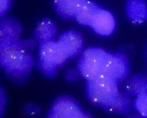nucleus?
Returning <instances> with one entry per match:
<instances>
[{
    "label": "nucleus",
    "mask_w": 147,
    "mask_h": 118,
    "mask_svg": "<svg viewBox=\"0 0 147 118\" xmlns=\"http://www.w3.org/2000/svg\"><path fill=\"white\" fill-rule=\"evenodd\" d=\"M37 42L34 38L18 40L0 44V64L6 74L13 79H25L34 64L32 55L29 51Z\"/></svg>",
    "instance_id": "f257e3e1"
},
{
    "label": "nucleus",
    "mask_w": 147,
    "mask_h": 118,
    "mask_svg": "<svg viewBox=\"0 0 147 118\" xmlns=\"http://www.w3.org/2000/svg\"><path fill=\"white\" fill-rule=\"evenodd\" d=\"M68 59L57 40L39 43L37 66L48 78L52 79L57 74V69L64 65Z\"/></svg>",
    "instance_id": "f03ea898"
},
{
    "label": "nucleus",
    "mask_w": 147,
    "mask_h": 118,
    "mask_svg": "<svg viewBox=\"0 0 147 118\" xmlns=\"http://www.w3.org/2000/svg\"><path fill=\"white\" fill-rule=\"evenodd\" d=\"M118 85L113 79L105 75L87 81V97L93 105L104 109L113 103L119 96Z\"/></svg>",
    "instance_id": "7ed1b4c3"
},
{
    "label": "nucleus",
    "mask_w": 147,
    "mask_h": 118,
    "mask_svg": "<svg viewBox=\"0 0 147 118\" xmlns=\"http://www.w3.org/2000/svg\"><path fill=\"white\" fill-rule=\"evenodd\" d=\"M111 54L100 47H89L84 50L77 65L80 76L87 81L104 75Z\"/></svg>",
    "instance_id": "20e7f679"
},
{
    "label": "nucleus",
    "mask_w": 147,
    "mask_h": 118,
    "mask_svg": "<svg viewBox=\"0 0 147 118\" xmlns=\"http://www.w3.org/2000/svg\"><path fill=\"white\" fill-rule=\"evenodd\" d=\"M49 118H92L79 103L71 96L63 95L57 97L53 103L47 114Z\"/></svg>",
    "instance_id": "39448f33"
},
{
    "label": "nucleus",
    "mask_w": 147,
    "mask_h": 118,
    "mask_svg": "<svg viewBox=\"0 0 147 118\" xmlns=\"http://www.w3.org/2000/svg\"><path fill=\"white\" fill-rule=\"evenodd\" d=\"M130 70L126 56L120 53H111L105 67L104 75L120 84L126 79Z\"/></svg>",
    "instance_id": "423d86ee"
},
{
    "label": "nucleus",
    "mask_w": 147,
    "mask_h": 118,
    "mask_svg": "<svg viewBox=\"0 0 147 118\" xmlns=\"http://www.w3.org/2000/svg\"><path fill=\"white\" fill-rule=\"evenodd\" d=\"M57 41L69 59H74L83 52V38L78 31H65L58 36Z\"/></svg>",
    "instance_id": "0eeeda50"
},
{
    "label": "nucleus",
    "mask_w": 147,
    "mask_h": 118,
    "mask_svg": "<svg viewBox=\"0 0 147 118\" xmlns=\"http://www.w3.org/2000/svg\"><path fill=\"white\" fill-rule=\"evenodd\" d=\"M89 26L98 35L107 36L113 33L115 21L110 12L101 8L94 16Z\"/></svg>",
    "instance_id": "6e6552de"
},
{
    "label": "nucleus",
    "mask_w": 147,
    "mask_h": 118,
    "mask_svg": "<svg viewBox=\"0 0 147 118\" xmlns=\"http://www.w3.org/2000/svg\"><path fill=\"white\" fill-rule=\"evenodd\" d=\"M89 0H53L54 8L61 18L67 20L75 19L83 6Z\"/></svg>",
    "instance_id": "1a4fd4ad"
},
{
    "label": "nucleus",
    "mask_w": 147,
    "mask_h": 118,
    "mask_svg": "<svg viewBox=\"0 0 147 118\" xmlns=\"http://www.w3.org/2000/svg\"><path fill=\"white\" fill-rule=\"evenodd\" d=\"M21 32L22 27L15 18H2L0 23V44L17 41Z\"/></svg>",
    "instance_id": "9d476101"
},
{
    "label": "nucleus",
    "mask_w": 147,
    "mask_h": 118,
    "mask_svg": "<svg viewBox=\"0 0 147 118\" xmlns=\"http://www.w3.org/2000/svg\"><path fill=\"white\" fill-rule=\"evenodd\" d=\"M126 13L130 21L136 25L147 19V6L144 0H127Z\"/></svg>",
    "instance_id": "9b49d317"
},
{
    "label": "nucleus",
    "mask_w": 147,
    "mask_h": 118,
    "mask_svg": "<svg viewBox=\"0 0 147 118\" xmlns=\"http://www.w3.org/2000/svg\"><path fill=\"white\" fill-rule=\"evenodd\" d=\"M57 28L55 22L50 19L45 18L38 21L33 32L34 38L37 43L55 39Z\"/></svg>",
    "instance_id": "f8f14e48"
},
{
    "label": "nucleus",
    "mask_w": 147,
    "mask_h": 118,
    "mask_svg": "<svg viewBox=\"0 0 147 118\" xmlns=\"http://www.w3.org/2000/svg\"><path fill=\"white\" fill-rule=\"evenodd\" d=\"M147 91V76L137 74L130 77L125 83L123 91L129 96H137Z\"/></svg>",
    "instance_id": "ddd939ff"
},
{
    "label": "nucleus",
    "mask_w": 147,
    "mask_h": 118,
    "mask_svg": "<svg viewBox=\"0 0 147 118\" xmlns=\"http://www.w3.org/2000/svg\"><path fill=\"white\" fill-rule=\"evenodd\" d=\"M130 97L124 92H120L119 96L114 102L104 108V109L108 112L117 114H127L130 112L133 105V102Z\"/></svg>",
    "instance_id": "4468645a"
},
{
    "label": "nucleus",
    "mask_w": 147,
    "mask_h": 118,
    "mask_svg": "<svg viewBox=\"0 0 147 118\" xmlns=\"http://www.w3.org/2000/svg\"><path fill=\"white\" fill-rule=\"evenodd\" d=\"M101 8L95 2L89 0L80 10L75 19L80 25L89 26L94 16Z\"/></svg>",
    "instance_id": "2eb2a0df"
},
{
    "label": "nucleus",
    "mask_w": 147,
    "mask_h": 118,
    "mask_svg": "<svg viewBox=\"0 0 147 118\" xmlns=\"http://www.w3.org/2000/svg\"><path fill=\"white\" fill-rule=\"evenodd\" d=\"M133 103V107L135 110L142 117L147 118V91L140 92Z\"/></svg>",
    "instance_id": "dca6fc26"
},
{
    "label": "nucleus",
    "mask_w": 147,
    "mask_h": 118,
    "mask_svg": "<svg viewBox=\"0 0 147 118\" xmlns=\"http://www.w3.org/2000/svg\"><path fill=\"white\" fill-rule=\"evenodd\" d=\"M25 112L29 115H38L40 113L41 109L34 104H29L26 105L24 107Z\"/></svg>",
    "instance_id": "f3484780"
},
{
    "label": "nucleus",
    "mask_w": 147,
    "mask_h": 118,
    "mask_svg": "<svg viewBox=\"0 0 147 118\" xmlns=\"http://www.w3.org/2000/svg\"><path fill=\"white\" fill-rule=\"evenodd\" d=\"M12 0H0V16L3 18L5 14L9 10Z\"/></svg>",
    "instance_id": "a211bd4d"
},
{
    "label": "nucleus",
    "mask_w": 147,
    "mask_h": 118,
    "mask_svg": "<svg viewBox=\"0 0 147 118\" xmlns=\"http://www.w3.org/2000/svg\"><path fill=\"white\" fill-rule=\"evenodd\" d=\"M79 74L78 70L76 71L74 69H70L67 70L65 73V78L67 81L73 82L76 81L78 78Z\"/></svg>",
    "instance_id": "6ab92c4d"
},
{
    "label": "nucleus",
    "mask_w": 147,
    "mask_h": 118,
    "mask_svg": "<svg viewBox=\"0 0 147 118\" xmlns=\"http://www.w3.org/2000/svg\"><path fill=\"white\" fill-rule=\"evenodd\" d=\"M1 101H0V112L1 115H2L4 110H5V106L6 104V97L5 95V91L3 88H1Z\"/></svg>",
    "instance_id": "aec40b11"
}]
</instances>
